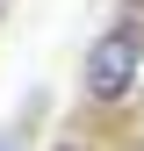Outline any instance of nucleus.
Instances as JSON below:
<instances>
[{"label": "nucleus", "instance_id": "obj_1", "mask_svg": "<svg viewBox=\"0 0 144 151\" xmlns=\"http://www.w3.org/2000/svg\"><path fill=\"white\" fill-rule=\"evenodd\" d=\"M144 79V22L137 14H122L115 29H101V43L86 50V72H79V86H86V101L94 108H122L137 93Z\"/></svg>", "mask_w": 144, "mask_h": 151}, {"label": "nucleus", "instance_id": "obj_3", "mask_svg": "<svg viewBox=\"0 0 144 151\" xmlns=\"http://www.w3.org/2000/svg\"><path fill=\"white\" fill-rule=\"evenodd\" d=\"M50 151H94V144H79V137H65V144H50Z\"/></svg>", "mask_w": 144, "mask_h": 151}, {"label": "nucleus", "instance_id": "obj_2", "mask_svg": "<svg viewBox=\"0 0 144 151\" xmlns=\"http://www.w3.org/2000/svg\"><path fill=\"white\" fill-rule=\"evenodd\" d=\"M22 137H29L22 122H0V151H22Z\"/></svg>", "mask_w": 144, "mask_h": 151}]
</instances>
